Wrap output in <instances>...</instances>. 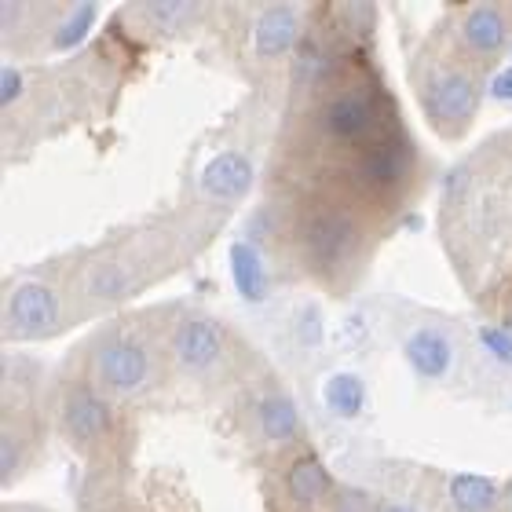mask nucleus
<instances>
[{"instance_id":"obj_1","label":"nucleus","mask_w":512,"mask_h":512,"mask_svg":"<svg viewBox=\"0 0 512 512\" xmlns=\"http://www.w3.org/2000/svg\"><path fill=\"white\" fill-rule=\"evenodd\" d=\"M359 246V224L352 213L344 209H319L304 224V253L311 256V264L319 267H337Z\"/></svg>"},{"instance_id":"obj_2","label":"nucleus","mask_w":512,"mask_h":512,"mask_svg":"<svg viewBox=\"0 0 512 512\" xmlns=\"http://www.w3.org/2000/svg\"><path fill=\"white\" fill-rule=\"evenodd\" d=\"M377 114H381V103H377V92L366 85L341 88L337 96L322 107V132L333 139H366L377 128Z\"/></svg>"},{"instance_id":"obj_3","label":"nucleus","mask_w":512,"mask_h":512,"mask_svg":"<svg viewBox=\"0 0 512 512\" xmlns=\"http://www.w3.org/2000/svg\"><path fill=\"white\" fill-rule=\"evenodd\" d=\"M96 374L110 392H136L150 381V355L147 348L132 337H114V341L99 344L96 352Z\"/></svg>"},{"instance_id":"obj_4","label":"nucleus","mask_w":512,"mask_h":512,"mask_svg":"<svg viewBox=\"0 0 512 512\" xmlns=\"http://www.w3.org/2000/svg\"><path fill=\"white\" fill-rule=\"evenodd\" d=\"M410 161H414V150H410V143L403 136H384L359 154L352 176L366 191H388V187H395L410 172Z\"/></svg>"},{"instance_id":"obj_5","label":"nucleus","mask_w":512,"mask_h":512,"mask_svg":"<svg viewBox=\"0 0 512 512\" xmlns=\"http://www.w3.org/2000/svg\"><path fill=\"white\" fill-rule=\"evenodd\" d=\"M8 322L15 333H44L59 322V297L44 282H22L8 300Z\"/></svg>"},{"instance_id":"obj_6","label":"nucleus","mask_w":512,"mask_h":512,"mask_svg":"<svg viewBox=\"0 0 512 512\" xmlns=\"http://www.w3.org/2000/svg\"><path fill=\"white\" fill-rule=\"evenodd\" d=\"M403 359L410 363L417 377L425 381H439V377L450 374L454 366V344L439 326H417V330L406 333L403 341Z\"/></svg>"},{"instance_id":"obj_7","label":"nucleus","mask_w":512,"mask_h":512,"mask_svg":"<svg viewBox=\"0 0 512 512\" xmlns=\"http://www.w3.org/2000/svg\"><path fill=\"white\" fill-rule=\"evenodd\" d=\"M476 103H480V92L472 85V77L465 74H443L425 96L428 114L439 125H465L476 114Z\"/></svg>"},{"instance_id":"obj_8","label":"nucleus","mask_w":512,"mask_h":512,"mask_svg":"<svg viewBox=\"0 0 512 512\" xmlns=\"http://www.w3.org/2000/svg\"><path fill=\"white\" fill-rule=\"evenodd\" d=\"M172 348H176V363L183 366V370H209V366L224 355V333H220V326L209 319H187L176 330V341H172Z\"/></svg>"},{"instance_id":"obj_9","label":"nucleus","mask_w":512,"mask_h":512,"mask_svg":"<svg viewBox=\"0 0 512 512\" xmlns=\"http://www.w3.org/2000/svg\"><path fill=\"white\" fill-rule=\"evenodd\" d=\"M198 187H202L209 198H242V194L253 187V161L238 150H224L202 165V176H198Z\"/></svg>"},{"instance_id":"obj_10","label":"nucleus","mask_w":512,"mask_h":512,"mask_svg":"<svg viewBox=\"0 0 512 512\" xmlns=\"http://www.w3.org/2000/svg\"><path fill=\"white\" fill-rule=\"evenodd\" d=\"M63 428L77 443H96L110 432V406L88 388H74L63 406Z\"/></svg>"},{"instance_id":"obj_11","label":"nucleus","mask_w":512,"mask_h":512,"mask_svg":"<svg viewBox=\"0 0 512 512\" xmlns=\"http://www.w3.org/2000/svg\"><path fill=\"white\" fill-rule=\"evenodd\" d=\"M300 37V26H297V11L289 8V4H278V8H267L253 26V48L256 55H264V59H278V55H286Z\"/></svg>"},{"instance_id":"obj_12","label":"nucleus","mask_w":512,"mask_h":512,"mask_svg":"<svg viewBox=\"0 0 512 512\" xmlns=\"http://www.w3.org/2000/svg\"><path fill=\"white\" fill-rule=\"evenodd\" d=\"M231 278H235V289L242 293V300H249V304H260L267 297V286H271L267 264L260 249L246 238H238L231 246Z\"/></svg>"},{"instance_id":"obj_13","label":"nucleus","mask_w":512,"mask_h":512,"mask_svg":"<svg viewBox=\"0 0 512 512\" xmlns=\"http://www.w3.org/2000/svg\"><path fill=\"white\" fill-rule=\"evenodd\" d=\"M461 37L472 52L494 55L498 48H505V37H509V26H505V15L494 4H476V8L465 15V26H461Z\"/></svg>"},{"instance_id":"obj_14","label":"nucleus","mask_w":512,"mask_h":512,"mask_svg":"<svg viewBox=\"0 0 512 512\" xmlns=\"http://www.w3.org/2000/svg\"><path fill=\"white\" fill-rule=\"evenodd\" d=\"M286 487H289V498L297 505H319L326 494H330L333 480L326 465H322L315 454H300L293 465H289V476H286Z\"/></svg>"},{"instance_id":"obj_15","label":"nucleus","mask_w":512,"mask_h":512,"mask_svg":"<svg viewBox=\"0 0 512 512\" xmlns=\"http://www.w3.org/2000/svg\"><path fill=\"white\" fill-rule=\"evenodd\" d=\"M322 403H326V410L337 417H344V421H352V417L363 414L366 406V384L363 377L355 374H333L322 381Z\"/></svg>"},{"instance_id":"obj_16","label":"nucleus","mask_w":512,"mask_h":512,"mask_svg":"<svg viewBox=\"0 0 512 512\" xmlns=\"http://www.w3.org/2000/svg\"><path fill=\"white\" fill-rule=\"evenodd\" d=\"M450 502L458 512H491L498 505V483L483 472H458L450 480Z\"/></svg>"},{"instance_id":"obj_17","label":"nucleus","mask_w":512,"mask_h":512,"mask_svg":"<svg viewBox=\"0 0 512 512\" xmlns=\"http://www.w3.org/2000/svg\"><path fill=\"white\" fill-rule=\"evenodd\" d=\"M256 421H260V432H264L271 443H286V439L297 436V428H300L297 406L282 392L267 395L264 403L256 406Z\"/></svg>"},{"instance_id":"obj_18","label":"nucleus","mask_w":512,"mask_h":512,"mask_svg":"<svg viewBox=\"0 0 512 512\" xmlns=\"http://www.w3.org/2000/svg\"><path fill=\"white\" fill-rule=\"evenodd\" d=\"M96 15H99L96 4H77V8L63 19V26L55 30V48H59V52H66V48H77V44L92 33V26H96Z\"/></svg>"},{"instance_id":"obj_19","label":"nucleus","mask_w":512,"mask_h":512,"mask_svg":"<svg viewBox=\"0 0 512 512\" xmlns=\"http://www.w3.org/2000/svg\"><path fill=\"white\" fill-rule=\"evenodd\" d=\"M147 19L161 30H180L198 15V4H180V0H158V4H143Z\"/></svg>"},{"instance_id":"obj_20","label":"nucleus","mask_w":512,"mask_h":512,"mask_svg":"<svg viewBox=\"0 0 512 512\" xmlns=\"http://www.w3.org/2000/svg\"><path fill=\"white\" fill-rule=\"evenodd\" d=\"M125 286H128V278L121 267H99V271H92V278H88V293H92V297H118Z\"/></svg>"},{"instance_id":"obj_21","label":"nucleus","mask_w":512,"mask_h":512,"mask_svg":"<svg viewBox=\"0 0 512 512\" xmlns=\"http://www.w3.org/2000/svg\"><path fill=\"white\" fill-rule=\"evenodd\" d=\"M322 311L315 308V304H308V308H300V315H297V337H300V344H308V348H315V344L322 341Z\"/></svg>"},{"instance_id":"obj_22","label":"nucleus","mask_w":512,"mask_h":512,"mask_svg":"<svg viewBox=\"0 0 512 512\" xmlns=\"http://www.w3.org/2000/svg\"><path fill=\"white\" fill-rule=\"evenodd\" d=\"M480 341H483V348H487V352L498 359V363L512 366V333L498 330V326H483Z\"/></svg>"},{"instance_id":"obj_23","label":"nucleus","mask_w":512,"mask_h":512,"mask_svg":"<svg viewBox=\"0 0 512 512\" xmlns=\"http://www.w3.org/2000/svg\"><path fill=\"white\" fill-rule=\"evenodd\" d=\"M19 465H22V439L15 432H4V443H0V476H4V483L19 472Z\"/></svg>"},{"instance_id":"obj_24","label":"nucleus","mask_w":512,"mask_h":512,"mask_svg":"<svg viewBox=\"0 0 512 512\" xmlns=\"http://www.w3.org/2000/svg\"><path fill=\"white\" fill-rule=\"evenodd\" d=\"M19 96H22V74L15 66H4V74H0V103L8 107V103H15Z\"/></svg>"},{"instance_id":"obj_25","label":"nucleus","mask_w":512,"mask_h":512,"mask_svg":"<svg viewBox=\"0 0 512 512\" xmlns=\"http://www.w3.org/2000/svg\"><path fill=\"white\" fill-rule=\"evenodd\" d=\"M491 96L502 99V103H512V66H502V70L491 77Z\"/></svg>"},{"instance_id":"obj_26","label":"nucleus","mask_w":512,"mask_h":512,"mask_svg":"<svg viewBox=\"0 0 512 512\" xmlns=\"http://www.w3.org/2000/svg\"><path fill=\"white\" fill-rule=\"evenodd\" d=\"M461 191H465V169H454L447 176V198H458Z\"/></svg>"},{"instance_id":"obj_27","label":"nucleus","mask_w":512,"mask_h":512,"mask_svg":"<svg viewBox=\"0 0 512 512\" xmlns=\"http://www.w3.org/2000/svg\"><path fill=\"white\" fill-rule=\"evenodd\" d=\"M381 512H417V509H410V505H399V502H392V505H384Z\"/></svg>"}]
</instances>
